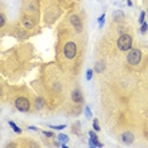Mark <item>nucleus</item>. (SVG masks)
I'll list each match as a JSON object with an SVG mask.
<instances>
[{"mask_svg":"<svg viewBox=\"0 0 148 148\" xmlns=\"http://www.w3.org/2000/svg\"><path fill=\"white\" fill-rule=\"evenodd\" d=\"M133 45V37L130 34H120L116 41V46L120 51H129Z\"/></svg>","mask_w":148,"mask_h":148,"instance_id":"f257e3e1","label":"nucleus"},{"mask_svg":"<svg viewBox=\"0 0 148 148\" xmlns=\"http://www.w3.org/2000/svg\"><path fill=\"white\" fill-rule=\"evenodd\" d=\"M127 61H128L129 65H132V66L139 65L140 61H142V52H140V49H138V48L130 49V51L128 52Z\"/></svg>","mask_w":148,"mask_h":148,"instance_id":"f03ea898","label":"nucleus"},{"mask_svg":"<svg viewBox=\"0 0 148 148\" xmlns=\"http://www.w3.org/2000/svg\"><path fill=\"white\" fill-rule=\"evenodd\" d=\"M14 105H15V108L19 110V112H23V113L28 112V110L31 109V101H29V99L28 97H25V96L16 97L15 101H14Z\"/></svg>","mask_w":148,"mask_h":148,"instance_id":"7ed1b4c3","label":"nucleus"},{"mask_svg":"<svg viewBox=\"0 0 148 148\" xmlns=\"http://www.w3.org/2000/svg\"><path fill=\"white\" fill-rule=\"evenodd\" d=\"M76 52H77V47L73 42H67L65 47H63V55L69 60H72L76 56Z\"/></svg>","mask_w":148,"mask_h":148,"instance_id":"20e7f679","label":"nucleus"},{"mask_svg":"<svg viewBox=\"0 0 148 148\" xmlns=\"http://www.w3.org/2000/svg\"><path fill=\"white\" fill-rule=\"evenodd\" d=\"M70 22H71L72 27L76 29V32H82V21L80 19L79 15L73 14L70 16Z\"/></svg>","mask_w":148,"mask_h":148,"instance_id":"39448f33","label":"nucleus"},{"mask_svg":"<svg viewBox=\"0 0 148 148\" xmlns=\"http://www.w3.org/2000/svg\"><path fill=\"white\" fill-rule=\"evenodd\" d=\"M71 97L75 103H82V92L80 91L79 89L73 90L72 94H71Z\"/></svg>","mask_w":148,"mask_h":148,"instance_id":"423d86ee","label":"nucleus"},{"mask_svg":"<svg viewBox=\"0 0 148 148\" xmlns=\"http://www.w3.org/2000/svg\"><path fill=\"white\" fill-rule=\"evenodd\" d=\"M89 134H90V138H91V139H90V146H91V147H103V144L97 140V137H96L95 133L90 132Z\"/></svg>","mask_w":148,"mask_h":148,"instance_id":"0eeeda50","label":"nucleus"},{"mask_svg":"<svg viewBox=\"0 0 148 148\" xmlns=\"http://www.w3.org/2000/svg\"><path fill=\"white\" fill-rule=\"evenodd\" d=\"M22 24H23V27H24L25 29H32L33 27H34V22H33L29 16H24L23 21H22Z\"/></svg>","mask_w":148,"mask_h":148,"instance_id":"6e6552de","label":"nucleus"},{"mask_svg":"<svg viewBox=\"0 0 148 148\" xmlns=\"http://www.w3.org/2000/svg\"><path fill=\"white\" fill-rule=\"evenodd\" d=\"M122 139H123L124 143L129 144V143H132L133 140H134V136H133V134L130 133V132H125V133L122 134Z\"/></svg>","mask_w":148,"mask_h":148,"instance_id":"1a4fd4ad","label":"nucleus"},{"mask_svg":"<svg viewBox=\"0 0 148 148\" xmlns=\"http://www.w3.org/2000/svg\"><path fill=\"white\" fill-rule=\"evenodd\" d=\"M36 109H38V110H41L43 109V106H45V100L42 99V97H38V99H36Z\"/></svg>","mask_w":148,"mask_h":148,"instance_id":"9d476101","label":"nucleus"},{"mask_svg":"<svg viewBox=\"0 0 148 148\" xmlns=\"http://www.w3.org/2000/svg\"><path fill=\"white\" fill-rule=\"evenodd\" d=\"M114 21L115 22H119V21H122V19L124 18V14H123V12H120V10H116V12H114Z\"/></svg>","mask_w":148,"mask_h":148,"instance_id":"9b49d317","label":"nucleus"},{"mask_svg":"<svg viewBox=\"0 0 148 148\" xmlns=\"http://www.w3.org/2000/svg\"><path fill=\"white\" fill-rule=\"evenodd\" d=\"M104 67H105V65H104V62L101 61V62H97L96 65H95V71L96 72H103L104 71Z\"/></svg>","mask_w":148,"mask_h":148,"instance_id":"f8f14e48","label":"nucleus"},{"mask_svg":"<svg viewBox=\"0 0 148 148\" xmlns=\"http://www.w3.org/2000/svg\"><path fill=\"white\" fill-rule=\"evenodd\" d=\"M9 125H10V127L13 128V130H14L15 133H22V129H21V128H19L18 125H16V124H15L14 122H9Z\"/></svg>","mask_w":148,"mask_h":148,"instance_id":"ddd939ff","label":"nucleus"},{"mask_svg":"<svg viewBox=\"0 0 148 148\" xmlns=\"http://www.w3.org/2000/svg\"><path fill=\"white\" fill-rule=\"evenodd\" d=\"M58 140L61 143H66V142H69V137L66 134H58Z\"/></svg>","mask_w":148,"mask_h":148,"instance_id":"4468645a","label":"nucleus"},{"mask_svg":"<svg viewBox=\"0 0 148 148\" xmlns=\"http://www.w3.org/2000/svg\"><path fill=\"white\" fill-rule=\"evenodd\" d=\"M5 25V15H4V13H1L0 14V27H4Z\"/></svg>","mask_w":148,"mask_h":148,"instance_id":"2eb2a0df","label":"nucleus"},{"mask_svg":"<svg viewBox=\"0 0 148 148\" xmlns=\"http://www.w3.org/2000/svg\"><path fill=\"white\" fill-rule=\"evenodd\" d=\"M144 16H146V12H140L139 19H138V22H139V24H142V23H144Z\"/></svg>","mask_w":148,"mask_h":148,"instance_id":"dca6fc26","label":"nucleus"},{"mask_svg":"<svg viewBox=\"0 0 148 148\" xmlns=\"http://www.w3.org/2000/svg\"><path fill=\"white\" fill-rule=\"evenodd\" d=\"M85 115H86L87 119H90V118H91V112H90V108L89 106L85 108Z\"/></svg>","mask_w":148,"mask_h":148,"instance_id":"f3484780","label":"nucleus"},{"mask_svg":"<svg viewBox=\"0 0 148 148\" xmlns=\"http://www.w3.org/2000/svg\"><path fill=\"white\" fill-rule=\"evenodd\" d=\"M147 29H148V24H147V23H142V27H140V32H142V33H146Z\"/></svg>","mask_w":148,"mask_h":148,"instance_id":"a211bd4d","label":"nucleus"},{"mask_svg":"<svg viewBox=\"0 0 148 148\" xmlns=\"http://www.w3.org/2000/svg\"><path fill=\"white\" fill-rule=\"evenodd\" d=\"M92 127H94V129H95L96 132H99V130H100V127H99V124H97V120H96V119H94Z\"/></svg>","mask_w":148,"mask_h":148,"instance_id":"6ab92c4d","label":"nucleus"},{"mask_svg":"<svg viewBox=\"0 0 148 148\" xmlns=\"http://www.w3.org/2000/svg\"><path fill=\"white\" fill-rule=\"evenodd\" d=\"M51 128H53V129H65V128H66V125H65V124H62V125H51Z\"/></svg>","mask_w":148,"mask_h":148,"instance_id":"aec40b11","label":"nucleus"},{"mask_svg":"<svg viewBox=\"0 0 148 148\" xmlns=\"http://www.w3.org/2000/svg\"><path fill=\"white\" fill-rule=\"evenodd\" d=\"M104 19H105V14H101V16L99 18V24H100V27H103V24H104Z\"/></svg>","mask_w":148,"mask_h":148,"instance_id":"412c9836","label":"nucleus"},{"mask_svg":"<svg viewBox=\"0 0 148 148\" xmlns=\"http://www.w3.org/2000/svg\"><path fill=\"white\" fill-rule=\"evenodd\" d=\"M91 77H92V71H91V70H87V72H86V79L90 80Z\"/></svg>","mask_w":148,"mask_h":148,"instance_id":"4be33fe9","label":"nucleus"},{"mask_svg":"<svg viewBox=\"0 0 148 148\" xmlns=\"http://www.w3.org/2000/svg\"><path fill=\"white\" fill-rule=\"evenodd\" d=\"M43 134H45L46 137H48V138H52L53 137V133L52 132H43Z\"/></svg>","mask_w":148,"mask_h":148,"instance_id":"5701e85b","label":"nucleus"},{"mask_svg":"<svg viewBox=\"0 0 148 148\" xmlns=\"http://www.w3.org/2000/svg\"><path fill=\"white\" fill-rule=\"evenodd\" d=\"M28 129H32V130H38L36 127H28Z\"/></svg>","mask_w":148,"mask_h":148,"instance_id":"b1692460","label":"nucleus"}]
</instances>
